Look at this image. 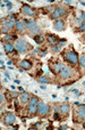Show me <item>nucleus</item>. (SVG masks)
Wrapping results in <instances>:
<instances>
[{"label":"nucleus","instance_id":"b1692460","mask_svg":"<svg viewBox=\"0 0 85 130\" xmlns=\"http://www.w3.org/2000/svg\"><path fill=\"white\" fill-rule=\"evenodd\" d=\"M60 49H61V46H53L52 48H51V50L53 51V53H59V51H60Z\"/></svg>","mask_w":85,"mask_h":130},{"label":"nucleus","instance_id":"c85d7f7f","mask_svg":"<svg viewBox=\"0 0 85 130\" xmlns=\"http://www.w3.org/2000/svg\"><path fill=\"white\" fill-rule=\"evenodd\" d=\"M7 32H8V29H7V27H5V26L1 27V33H7Z\"/></svg>","mask_w":85,"mask_h":130},{"label":"nucleus","instance_id":"2f4dec72","mask_svg":"<svg viewBox=\"0 0 85 130\" xmlns=\"http://www.w3.org/2000/svg\"><path fill=\"white\" fill-rule=\"evenodd\" d=\"M14 20H16V15L13 14L12 16H10V21H14Z\"/></svg>","mask_w":85,"mask_h":130},{"label":"nucleus","instance_id":"6ab92c4d","mask_svg":"<svg viewBox=\"0 0 85 130\" xmlns=\"http://www.w3.org/2000/svg\"><path fill=\"white\" fill-rule=\"evenodd\" d=\"M49 111H50V106H49V105H44L43 109H42V111L39 113V114H40L41 116H44V115H47L48 113H49Z\"/></svg>","mask_w":85,"mask_h":130},{"label":"nucleus","instance_id":"1a4fd4ad","mask_svg":"<svg viewBox=\"0 0 85 130\" xmlns=\"http://www.w3.org/2000/svg\"><path fill=\"white\" fill-rule=\"evenodd\" d=\"M53 29L57 31H64L65 30V22L62 20H56L53 23Z\"/></svg>","mask_w":85,"mask_h":130},{"label":"nucleus","instance_id":"dca6fc26","mask_svg":"<svg viewBox=\"0 0 85 130\" xmlns=\"http://www.w3.org/2000/svg\"><path fill=\"white\" fill-rule=\"evenodd\" d=\"M16 29H17L18 32L24 33L25 32V24L22 23L21 21H16Z\"/></svg>","mask_w":85,"mask_h":130},{"label":"nucleus","instance_id":"aec40b11","mask_svg":"<svg viewBox=\"0 0 85 130\" xmlns=\"http://www.w3.org/2000/svg\"><path fill=\"white\" fill-rule=\"evenodd\" d=\"M3 25H5V27H7L8 30H10V29H13L14 26H16V23H15L14 21H7Z\"/></svg>","mask_w":85,"mask_h":130},{"label":"nucleus","instance_id":"ddd939ff","mask_svg":"<svg viewBox=\"0 0 85 130\" xmlns=\"http://www.w3.org/2000/svg\"><path fill=\"white\" fill-rule=\"evenodd\" d=\"M21 67H23L24 70H26V71H28V70H31V67H32V62L28 61V59H23L21 62Z\"/></svg>","mask_w":85,"mask_h":130},{"label":"nucleus","instance_id":"f8f14e48","mask_svg":"<svg viewBox=\"0 0 85 130\" xmlns=\"http://www.w3.org/2000/svg\"><path fill=\"white\" fill-rule=\"evenodd\" d=\"M19 102L22 104H25L27 102H29V94L26 91H22L21 96H19Z\"/></svg>","mask_w":85,"mask_h":130},{"label":"nucleus","instance_id":"393cba45","mask_svg":"<svg viewBox=\"0 0 85 130\" xmlns=\"http://www.w3.org/2000/svg\"><path fill=\"white\" fill-rule=\"evenodd\" d=\"M17 37L16 36H10V34H6V36L3 37V39L6 40V41H8V40H13V39H16Z\"/></svg>","mask_w":85,"mask_h":130},{"label":"nucleus","instance_id":"5701e85b","mask_svg":"<svg viewBox=\"0 0 85 130\" xmlns=\"http://www.w3.org/2000/svg\"><path fill=\"white\" fill-rule=\"evenodd\" d=\"M79 64H81V66H82L83 68H85V55L81 56V58H79Z\"/></svg>","mask_w":85,"mask_h":130},{"label":"nucleus","instance_id":"72a5a7b5","mask_svg":"<svg viewBox=\"0 0 85 130\" xmlns=\"http://www.w3.org/2000/svg\"><path fill=\"white\" fill-rule=\"evenodd\" d=\"M81 20H82L83 22H85V14L84 13H82V18H81Z\"/></svg>","mask_w":85,"mask_h":130},{"label":"nucleus","instance_id":"f3484780","mask_svg":"<svg viewBox=\"0 0 85 130\" xmlns=\"http://www.w3.org/2000/svg\"><path fill=\"white\" fill-rule=\"evenodd\" d=\"M60 112H61L64 115H67L68 112H69V106H68L67 104H62L61 106H60Z\"/></svg>","mask_w":85,"mask_h":130},{"label":"nucleus","instance_id":"7c9ffc66","mask_svg":"<svg viewBox=\"0 0 85 130\" xmlns=\"http://www.w3.org/2000/svg\"><path fill=\"white\" fill-rule=\"evenodd\" d=\"M0 99H1V102H0L1 104H2V103H5V98H3V95H2V94L0 95Z\"/></svg>","mask_w":85,"mask_h":130},{"label":"nucleus","instance_id":"6e6552de","mask_svg":"<svg viewBox=\"0 0 85 130\" xmlns=\"http://www.w3.org/2000/svg\"><path fill=\"white\" fill-rule=\"evenodd\" d=\"M22 13L25 15H28V16H34L35 15V12H34V9L31 8L26 3H24L23 6H22Z\"/></svg>","mask_w":85,"mask_h":130},{"label":"nucleus","instance_id":"20e7f679","mask_svg":"<svg viewBox=\"0 0 85 130\" xmlns=\"http://www.w3.org/2000/svg\"><path fill=\"white\" fill-rule=\"evenodd\" d=\"M67 14V10L65 8H62V7H57L55 10H53L52 15H51V18L52 20H56V18H59L61 17V16H64V15Z\"/></svg>","mask_w":85,"mask_h":130},{"label":"nucleus","instance_id":"c756f323","mask_svg":"<svg viewBox=\"0 0 85 130\" xmlns=\"http://www.w3.org/2000/svg\"><path fill=\"white\" fill-rule=\"evenodd\" d=\"M67 129H69L68 126H61V127H60V130H67Z\"/></svg>","mask_w":85,"mask_h":130},{"label":"nucleus","instance_id":"9d476101","mask_svg":"<svg viewBox=\"0 0 85 130\" xmlns=\"http://www.w3.org/2000/svg\"><path fill=\"white\" fill-rule=\"evenodd\" d=\"M62 66H64V65L60 64V63H55V64L50 65V70H51V71H52L55 74H58V73H60Z\"/></svg>","mask_w":85,"mask_h":130},{"label":"nucleus","instance_id":"f257e3e1","mask_svg":"<svg viewBox=\"0 0 85 130\" xmlns=\"http://www.w3.org/2000/svg\"><path fill=\"white\" fill-rule=\"evenodd\" d=\"M39 103H40V99H39L36 96H33V97L29 98L28 107H27V113H28L31 116H33L36 112H38Z\"/></svg>","mask_w":85,"mask_h":130},{"label":"nucleus","instance_id":"9b49d317","mask_svg":"<svg viewBox=\"0 0 85 130\" xmlns=\"http://www.w3.org/2000/svg\"><path fill=\"white\" fill-rule=\"evenodd\" d=\"M3 48H5V50H6L7 54H10V53H15V46H13L12 43H9V42H3Z\"/></svg>","mask_w":85,"mask_h":130},{"label":"nucleus","instance_id":"bb28decb","mask_svg":"<svg viewBox=\"0 0 85 130\" xmlns=\"http://www.w3.org/2000/svg\"><path fill=\"white\" fill-rule=\"evenodd\" d=\"M78 31H85V22H83L81 25H79V27H78Z\"/></svg>","mask_w":85,"mask_h":130},{"label":"nucleus","instance_id":"423d86ee","mask_svg":"<svg viewBox=\"0 0 85 130\" xmlns=\"http://www.w3.org/2000/svg\"><path fill=\"white\" fill-rule=\"evenodd\" d=\"M73 74V71L69 66H62L61 71H60V77L61 79H69Z\"/></svg>","mask_w":85,"mask_h":130},{"label":"nucleus","instance_id":"473e14b6","mask_svg":"<svg viewBox=\"0 0 85 130\" xmlns=\"http://www.w3.org/2000/svg\"><path fill=\"white\" fill-rule=\"evenodd\" d=\"M10 95H12L13 97H17V96H18V92H10Z\"/></svg>","mask_w":85,"mask_h":130},{"label":"nucleus","instance_id":"f704fd0d","mask_svg":"<svg viewBox=\"0 0 85 130\" xmlns=\"http://www.w3.org/2000/svg\"><path fill=\"white\" fill-rule=\"evenodd\" d=\"M7 7H8L9 9L12 8V2H8V3H7Z\"/></svg>","mask_w":85,"mask_h":130},{"label":"nucleus","instance_id":"4be33fe9","mask_svg":"<svg viewBox=\"0 0 85 130\" xmlns=\"http://www.w3.org/2000/svg\"><path fill=\"white\" fill-rule=\"evenodd\" d=\"M38 81L40 83H50V80L48 79V78H45V77H40L38 79Z\"/></svg>","mask_w":85,"mask_h":130},{"label":"nucleus","instance_id":"2eb2a0df","mask_svg":"<svg viewBox=\"0 0 85 130\" xmlns=\"http://www.w3.org/2000/svg\"><path fill=\"white\" fill-rule=\"evenodd\" d=\"M24 24H25V26H27V29H33L36 26V22L34 20H25Z\"/></svg>","mask_w":85,"mask_h":130},{"label":"nucleus","instance_id":"f03ea898","mask_svg":"<svg viewBox=\"0 0 85 130\" xmlns=\"http://www.w3.org/2000/svg\"><path fill=\"white\" fill-rule=\"evenodd\" d=\"M64 57L68 63H71V64H73V65L78 64V62H79L78 55H77V53L74 50V49H71V50H69V51H66Z\"/></svg>","mask_w":85,"mask_h":130},{"label":"nucleus","instance_id":"7ed1b4c3","mask_svg":"<svg viewBox=\"0 0 85 130\" xmlns=\"http://www.w3.org/2000/svg\"><path fill=\"white\" fill-rule=\"evenodd\" d=\"M28 44H27V42L24 40V39H17L16 40V43H15V48H16V50L18 51V53H26L27 49H28Z\"/></svg>","mask_w":85,"mask_h":130},{"label":"nucleus","instance_id":"4468645a","mask_svg":"<svg viewBox=\"0 0 85 130\" xmlns=\"http://www.w3.org/2000/svg\"><path fill=\"white\" fill-rule=\"evenodd\" d=\"M47 39H48V41H49L51 44H55L56 42L59 41V37L55 36V34H51V33H49V34L47 36Z\"/></svg>","mask_w":85,"mask_h":130},{"label":"nucleus","instance_id":"a211bd4d","mask_svg":"<svg viewBox=\"0 0 85 130\" xmlns=\"http://www.w3.org/2000/svg\"><path fill=\"white\" fill-rule=\"evenodd\" d=\"M33 40L36 42V43H43V41H44V37H42L41 34H38V36H34L33 37Z\"/></svg>","mask_w":85,"mask_h":130},{"label":"nucleus","instance_id":"412c9836","mask_svg":"<svg viewBox=\"0 0 85 130\" xmlns=\"http://www.w3.org/2000/svg\"><path fill=\"white\" fill-rule=\"evenodd\" d=\"M40 31H41V29L39 26H35V27H33V29H29V33L31 34H34V36H38L39 33H40Z\"/></svg>","mask_w":85,"mask_h":130},{"label":"nucleus","instance_id":"c9c22d12","mask_svg":"<svg viewBox=\"0 0 85 130\" xmlns=\"http://www.w3.org/2000/svg\"><path fill=\"white\" fill-rule=\"evenodd\" d=\"M1 68H5V64H3V61H1Z\"/></svg>","mask_w":85,"mask_h":130},{"label":"nucleus","instance_id":"0eeeda50","mask_svg":"<svg viewBox=\"0 0 85 130\" xmlns=\"http://www.w3.org/2000/svg\"><path fill=\"white\" fill-rule=\"evenodd\" d=\"M77 119V121H85V105H78Z\"/></svg>","mask_w":85,"mask_h":130},{"label":"nucleus","instance_id":"a878e982","mask_svg":"<svg viewBox=\"0 0 85 130\" xmlns=\"http://www.w3.org/2000/svg\"><path fill=\"white\" fill-rule=\"evenodd\" d=\"M44 105H45V104H44V103H42V102L40 101V103H39V106H38V113H40V112L42 111V109H43Z\"/></svg>","mask_w":85,"mask_h":130},{"label":"nucleus","instance_id":"39448f33","mask_svg":"<svg viewBox=\"0 0 85 130\" xmlns=\"http://www.w3.org/2000/svg\"><path fill=\"white\" fill-rule=\"evenodd\" d=\"M15 120H16V118L12 112H8L3 115V122L6 126H13L15 123Z\"/></svg>","mask_w":85,"mask_h":130},{"label":"nucleus","instance_id":"cd10ccee","mask_svg":"<svg viewBox=\"0 0 85 130\" xmlns=\"http://www.w3.org/2000/svg\"><path fill=\"white\" fill-rule=\"evenodd\" d=\"M53 119H55V120H58V121H60V115L58 114V112H55V114H53Z\"/></svg>","mask_w":85,"mask_h":130}]
</instances>
